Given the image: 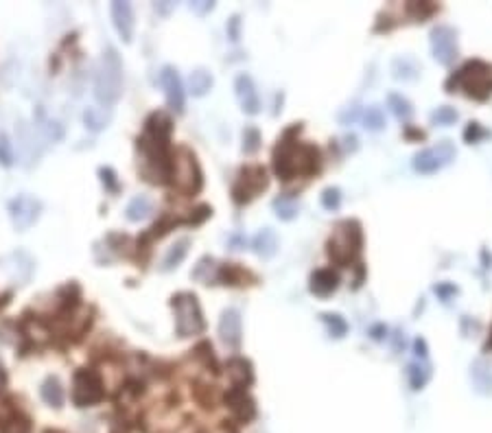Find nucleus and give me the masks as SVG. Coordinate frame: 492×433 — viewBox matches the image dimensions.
<instances>
[{
	"mask_svg": "<svg viewBox=\"0 0 492 433\" xmlns=\"http://www.w3.org/2000/svg\"><path fill=\"white\" fill-rule=\"evenodd\" d=\"M295 133H300V125H293L285 131L274 149V171L280 180H293V177H306L320 169V152L318 147L297 142Z\"/></svg>",
	"mask_w": 492,
	"mask_h": 433,
	"instance_id": "1",
	"label": "nucleus"
},
{
	"mask_svg": "<svg viewBox=\"0 0 492 433\" xmlns=\"http://www.w3.org/2000/svg\"><path fill=\"white\" fill-rule=\"evenodd\" d=\"M446 90H461L475 101H486L492 97V64L482 59H470L446 81Z\"/></svg>",
	"mask_w": 492,
	"mask_h": 433,
	"instance_id": "2",
	"label": "nucleus"
},
{
	"mask_svg": "<svg viewBox=\"0 0 492 433\" xmlns=\"http://www.w3.org/2000/svg\"><path fill=\"white\" fill-rule=\"evenodd\" d=\"M95 95L103 106H114L123 95V64L114 49L103 53L95 74Z\"/></svg>",
	"mask_w": 492,
	"mask_h": 433,
	"instance_id": "3",
	"label": "nucleus"
},
{
	"mask_svg": "<svg viewBox=\"0 0 492 433\" xmlns=\"http://www.w3.org/2000/svg\"><path fill=\"white\" fill-rule=\"evenodd\" d=\"M363 247V232L359 221H341L335 226L331 238H328V256L337 265L348 267Z\"/></svg>",
	"mask_w": 492,
	"mask_h": 433,
	"instance_id": "4",
	"label": "nucleus"
},
{
	"mask_svg": "<svg viewBox=\"0 0 492 433\" xmlns=\"http://www.w3.org/2000/svg\"><path fill=\"white\" fill-rule=\"evenodd\" d=\"M171 182L184 195H195L202 188V171L195 154L186 147H180L171 156Z\"/></svg>",
	"mask_w": 492,
	"mask_h": 433,
	"instance_id": "5",
	"label": "nucleus"
},
{
	"mask_svg": "<svg viewBox=\"0 0 492 433\" xmlns=\"http://www.w3.org/2000/svg\"><path fill=\"white\" fill-rule=\"evenodd\" d=\"M171 307L175 309V328L180 337H195L202 335L206 322L202 316V307L195 293H177L173 295Z\"/></svg>",
	"mask_w": 492,
	"mask_h": 433,
	"instance_id": "6",
	"label": "nucleus"
},
{
	"mask_svg": "<svg viewBox=\"0 0 492 433\" xmlns=\"http://www.w3.org/2000/svg\"><path fill=\"white\" fill-rule=\"evenodd\" d=\"M267 186H270L267 171L261 167V164H252V167H245L241 173H238L236 182L232 186V197L236 204H247L254 197H259Z\"/></svg>",
	"mask_w": 492,
	"mask_h": 433,
	"instance_id": "7",
	"label": "nucleus"
},
{
	"mask_svg": "<svg viewBox=\"0 0 492 433\" xmlns=\"http://www.w3.org/2000/svg\"><path fill=\"white\" fill-rule=\"evenodd\" d=\"M103 383L99 379L97 372L92 370H79L74 375V383H72V400L77 407H90L97 405V402L103 398Z\"/></svg>",
	"mask_w": 492,
	"mask_h": 433,
	"instance_id": "8",
	"label": "nucleus"
},
{
	"mask_svg": "<svg viewBox=\"0 0 492 433\" xmlns=\"http://www.w3.org/2000/svg\"><path fill=\"white\" fill-rule=\"evenodd\" d=\"M453 158H455V147L449 140H444L438 147L425 149V152L416 156L413 169L418 173H436L444 167V164H449Z\"/></svg>",
	"mask_w": 492,
	"mask_h": 433,
	"instance_id": "9",
	"label": "nucleus"
},
{
	"mask_svg": "<svg viewBox=\"0 0 492 433\" xmlns=\"http://www.w3.org/2000/svg\"><path fill=\"white\" fill-rule=\"evenodd\" d=\"M431 51L442 66H451L457 57V33L451 26H436L431 31Z\"/></svg>",
	"mask_w": 492,
	"mask_h": 433,
	"instance_id": "10",
	"label": "nucleus"
},
{
	"mask_svg": "<svg viewBox=\"0 0 492 433\" xmlns=\"http://www.w3.org/2000/svg\"><path fill=\"white\" fill-rule=\"evenodd\" d=\"M40 202L35 197H28V195H18L16 199L9 202V217L13 221L20 232L28 230L35 223V219L40 217Z\"/></svg>",
	"mask_w": 492,
	"mask_h": 433,
	"instance_id": "11",
	"label": "nucleus"
},
{
	"mask_svg": "<svg viewBox=\"0 0 492 433\" xmlns=\"http://www.w3.org/2000/svg\"><path fill=\"white\" fill-rule=\"evenodd\" d=\"M160 83L164 88V95H167V103L175 110V112H184V85H182V79L180 74H177L175 68L171 66H164L162 72H160Z\"/></svg>",
	"mask_w": 492,
	"mask_h": 433,
	"instance_id": "12",
	"label": "nucleus"
},
{
	"mask_svg": "<svg viewBox=\"0 0 492 433\" xmlns=\"http://www.w3.org/2000/svg\"><path fill=\"white\" fill-rule=\"evenodd\" d=\"M219 337L228 348L241 346L243 328H241V316H238V311H234V309L223 311V316L219 320Z\"/></svg>",
	"mask_w": 492,
	"mask_h": 433,
	"instance_id": "13",
	"label": "nucleus"
},
{
	"mask_svg": "<svg viewBox=\"0 0 492 433\" xmlns=\"http://www.w3.org/2000/svg\"><path fill=\"white\" fill-rule=\"evenodd\" d=\"M234 90H236V99L241 103L243 112L247 114H259L261 110V99L256 92V85L252 81L249 74H238L234 81Z\"/></svg>",
	"mask_w": 492,
	"mask_h": 433,
	"instance_id": "14",
	"label": "nucleus"
},
{
	"mask_svg": "<svg viewBox=\"0 0 492 433\" xmlns=\"http://www.w3.org/2000/svg\"><path fill=\"white\" fill-rule=\"evenodd\" d=\"M112 11V22H114V28L118 31L123 42H131L133 38V11H131V5L129 3H123V0H116L110 7Z\"/></svg>",
	"mask_w": 492,
	"mask_h": 433,
	"instance_id": "15",
	"label": "nucleus"
},
{
	"mask_svg": "<svg viewBox=\"0 0 492 433\" xmlns=\"http://www.w3.org/2000/svg\"><path fill=\"white\" fill-rule=\"evenodd\" d=\"M226 402H228L230 411L238 418V420H243V423L252 420V418H254V414H256L254 400H252V398L245 394L243 387H234V390H230L228 396H226Z\"/></svg>",
	"mask_w": 492,
	"mask_h": 433,
	"instance_id": "16",
	"label": "nucleus"
},
{
	"mask_svg": "<svg viewBox=\"0 0 492 433\" xmlns=\"http://www.w3.org/2000/svg\"><path fill=\"white\" fill-rule=\"evenodd\" d=\"M339 287V276L333 272V267H322L315 274L311 276V293H315L320 297L331 295Z\"/></svg>",
	"mask_w": 492,
	"mask_h": 433,
	"instance_id": "17",
	"label": "nucleus"
},
{
	"mask_svg": "<svg viewBox=\"0 0 492 433\" xmlns=\"http://www.w3.org/2000/svg\"><path fill=\"white\" fill-rule=\"evenodd\" d=\"M228 377L232 379L234 387H245L254 381V375H252V366L249 361L241 359V357H236V359H230L228 361Z\"/></svg>",
	"mask_w": 492,
	"mask_h": 433,
	"instance_id": "18",
	"label": "nucleus"
},
{
	"mask_svg": "<svg viewBox=\"0 0 492 433\" xmlns=\"http://www.w3.org/2000/svg\"><path fill=\"white\" fill-rule=\"evenodd\" d=\"M252 247H254V252L259 254L261 259H272L274 254H276V250H278V238H276V234L270 228H265V230H261L254 236Z\"/></svg>",
	"mask_w": 492,
	"mask_h": 433,
	"instance_id": "19",
	"label": "nucleus"
},
{
	"mask_svg": "<svg viewBox=\"0 0 492 433\" xmlns=\"http://www.w3.org/2000/svg\"><path fill=\"white\" fill-rule=\"evenodd\" d=\"M40 394H42V400L51 407L59 409L64 405V387H62V383H59L57 377H49L47 381H44Z\"/></svg>",
	"mask_w": 492,
	"mask_h": 433,
	"instance_id": "20",
	"label": "nucleus"
},
{
	"mask_svg": "<svg viewBox=\"0 0 492 433\" xmlns=\"http://www.w3.org/2000/svg\"><path fill=\"white\" fill-rule=\"evenodd\" d=\"M112 121V112L106 110V108H99V106H92V108H85L83 112V123L90 131H101L106 129Z\"/></svg>",
	"mask_w": 492,
	"mask_h": 433,
	"instance_id": "21",
	"label": "nucleus"
},
{
	"mask_svg": "<svg viewBox=\"0 0 492 433\" xmlns=\"http://www.w3.org/2000/svg\"><path fill=\"white\" fill-rule=\"evenodd\" d=\"M254 280V276L247 274L243 267H238L234 263H228L219 267V274H217V280H221L223 285H245V280Z\"/></svg>",
	"mask_w": 492,
	"mask_h": 433,
	"instance_id": "22",
	"label": "nucleus"
},
{
	"mask_svg": "<svg viewBox=\"0 0 492 433\" xmlns=\"http://www.w3.org/2000/svg\"><path fill=\"white\" fill-rule=\"evenodd\" d=\"M188 245L190 241L188 238H180L175 245H171V250L167 252V256H164V263H162V272H171L175 270L177 265H180L184 259H186V254H188Z\"/></svg>",
	"mask_w": 492,
	"mask_h": 433,
	"instance_id": "23",
	"label": "nucleus"
},
{
	"mask_svg": "<svg viewBox=\"0 0 492 433\" xmlns=\"http://www.w3.org/2000/svg\"><path fill=\"white\" fill-rule=\"evenodd\" d=\"M151 213H154V202L149 199L147 195L133 197L127 206V219L129 221H145Z\"/></svg>",
	"mask_w": 492,
	"mask_h": 433,
	"instance_id": "24",
	"label": "nucleus"
},
{
	"mask_svg": "<svg viewBox=\"0 0 492 433\" xmlns=\"http://www.w3.org/2000/svg\"><path fill=\"white\" fill-rule=\"evenodd\" d=\"M387 106H390V110L394 112V116L398 118V121H409V118L413 116V108H411V103L402 97V95H387Z\"/></svg>",
	"mask_w": 492,
	"mask_h": 433,
	"instance_id": "25",
	"label": "nucleus"
},
{
	"mask_svg": "<svg viewBox=\"0 0 492 433\" xmlns=\"http://www.w3.org/2000/svg\"><path fill=\"white\" fill-rule=\"evenodd\" d=\"M217 274H219V267L215 265V261L211 256H204L197 267L192 270V278L204 282V285H211L213 280H217Z\"/></svg>",
	"mask_w": 492,
	"mask_h": 433,
	"instance_id": "26",
	"label": "nucleus"
},
{
	"mask_svg": "<svg viewBox=\"0 0 492 433\" xmlns=\"http://www.w3.org/2000/svg\"><path fill=\"white\" fill-rule=\"evenodd\" d=\"M188 85H190V92L195 95V97H204V95L213 88V77H211V72H206V70H202V68L195 70V72H190Z\"/></svg>",
	"mask_w": 492,
	"mask_h": 433,
	"instance_id": "27",
	"label": "nucleus"
},
{
	"mask_svg": "<svg viewBox=\"0 0 492 433\" xmlns=\"http://www.w3.org/2000/svg\"><path fill=\"white\" fill-rule=\"evenodd\" d=\"M407 377H409V383L413 390H423L427 385L429 377H431V370L427 366H420V363H409L407 368Z\"/></svg>",
	"mask_w": 492,
	"mask_h": 433,
	"instance_id": "28",
	"label": "nucleus"
},
{
	"mask_svg": "<svg viewBox=\"0 0 492 433\" xmlns=\"http://www.w3.org/2000/svg\"><path fill=\"white\" fill-rule=\"evenodd\" d=\"M322 320H324V324L328 326V331H331L333 337L339 339V337H344V335L348 333V324H346V320L341 318V316H337V313H324Z\"/></svg>",
	"mask_w": 492,
	"mask_h": 433,
	"instance_id": "29",
	"label": "nucleus"
},
{
	"mask_svg": "<svg viewBox=\"0 0 492 433\" xmlns=\"http://www.w3.org/2000/svg\"><path fill=\"white\" fill-rule=\"evenodd\" d=\"M392 70H394V77L396 79H413L416 72H418L416 64L411 62V59H407V57L396 59V62L392 64Z\"/></svg>",
	"mask_w": 492,
	"mask_h": 433,
	"instance_id": "30",
	"label": "nucleus"
},
{
	"mask_svg": "<svg viewBox=\"0 0 492 433\" xmlns=\"http://www.w3.org/2000/svg\"><path fill=\"white\" fill-rule=\"evenodd\" d=\"M363 123H366V129H370V131L383 129V127H385V116H383L381 108H377V106L368 108V110H366V116H363Z\"/></svg>",
	"mask_w": 492,
	"mask_h": 433,
	"instance_id": "31",
	"label": "nucleus"
},
{
	"mask_svg": "<svg viewBox=\"0 0 492 433\" xmlns=\"http://www.w3.org/2000/svg\"><path fill=\"white\" fill-rule=\"evenodd\" d=\"M457 121V112L449 106L438 108L434 114H431V123L434 125H453Z\"/></svg>",
	"mask_w": 492,
	"mask_h": 433,
	"instance_id": "32",
	"label": "nucleus"
},
{
	"mask_svg": "<svg viewBox=\"0 0 492 433\" xmlns=\"http://www.w3.org/2000/svg\"><path fill=\"white\" fill-rule=\"evenodd\" d=\"M274 208H276V215L280 219H293L295 213H297V206L293 199H287V197H280L274 202Z\"/></svg>",
	"mask_w": 492,
	"mask_h": 433,
	"instance_id": "33",
	"label": "nucleus"
},
{
	"mask_svg": "<svg viewBox=\"0 0 492 433\" xmlns=\"http://www.w3.org/2000/svg\"><path fill=\"white\" fill-rule=\"evenodd\" d=\"M3 433H31V425H28L26 418L13 416L3 425Z\"/></svg>",
	"mask_w": 492,
	"mask_h": 433,
	"instance_id": "34",
	"label": "nucleus"
},
{
	"mask_svg": "<svg viewBox=\"0 0 492 433\" xmlns=\"http://www.w3.org/2000/svg\"><path fill=\"white\" fill-rule=\"evenodd\" d=\"M259 147H261V133H259V129L247 127L243 131V152L245 154H254V152H259Z\"/></svg>",
	"mask_w": 492,
	"mask_h": 433,
	"instance_id": "35",
	"label": "nucleus"
},
{
	"mask_svg": "<svg viewBox=\"0 0 492 433\" xmlns=\"http://www.w3.org/2000/svg\"><path fill=\"white\" fill-rule=\"evenodd\" d=\"M341 204V193L339 188H326L322 193V206L326 208V211H337Z\"/></svg>",
	"mask_w": 492,
	"mask_h": 433,
	"instance_id": "36",
	"label": "nucleus"
},
{
	"mask_svg": "<svg viewBox=\"0 0 492 433\" xmlns=\"http://www.w3.org/2000/svg\"><path fill=\"white\" fill-rule=\"evenodd\" d=\"M407 11L416 20H423V18H429L431 13L436 11V5H429V3H409L407 5Z\"/></svg>",
	"mask_w": 492,
	"mask_h": 433,
	"instance_id": "37",
	"label": "nucleus"
},
{
	"mask_svg": "<svg viewBox=\"0 0 492 433\" xmlns=\"http://www.w3.org/2000/svg\"><path fill=\"white\" fill-rule=\"evenodd\" d=\"M488 136V131L479 125V123H468V127L464 129V138H466V142H479L482 138H486Z\"/></svg>",
	"mask_w": 492,
	"mask_h": 433,
	"instance_id": "38",
	"label": "nucleus"
},
{
	"mask_svg": "<svg viewBox=\"0 0 492 433\" xmlns=\"http://www.w3.org/2000/svg\"><path fill=\"white\" fill-rule=\"evenodd\" d=\"M0 164H3V167H11L13 164V149L5 133L0 136Z\"/></svg>",
	"mask_w": 492,
	"mask_h": 433,
	"instance_id": "39",
	"label": "nucleus"
},
{
	"mask_svg": "<svg viewBox=\"0 0 492 433\" xmlns=\"http://www.w3.org/2000/svg\"><path fill=\"white\" fill-rule=\"evenodd\" d=\"M42 129H44V133H47V138L49 140H59L62 138V127H59V123H53V121H47L42 125Z\"/></svg>",
	"mask_w": 492,
	"mask_h": 433,
	"instance_id": "40",
	"label": "nucleus"
},
{
	"mask_svg": "<svg viewBox=\"0 0 492 433\" xmlns=\"http://www.w3.org/2000/svg\"><path fill=\"white\" fill-rule=\"evenodd\" d=\"M101 177H103V184H108L110 190H116L118 184H116V175L112 169H101Z\"/></svg>",
	"mask_w": 492,
	"mask_h": 433,
	"instance_id": "41",
	"label": "nucleus"
},
{
	"mask_svg": "<svg viewBox=\"0 0 492 433\" xmlns=\"http://www.w3.org/2000/svg\"><path fill=\"white\" fill-rule=\"evenodd\" d=\"M413 350H416V354L420 357V359H427V341L423 337H418L413 341Z\"/></svg>",
	"mask_w": 492,
	"mask_h": 433,
	"instance_id": "42",
	"label": "nucleus"
},
{
	"mask_svg": "<svg viewBox=\"0 0 492 433\" xmlns=\"http://www.w3.org/2000/svg\"><path fill=\"white\" fill-rule=\"evenodd\" d=\"M213 7H215L213 3H204V0H202V3H190V9L197 11V13H206V11H211Z\"/></svg>",
	"mask_w": 492,
	"mask_h": 433,
	"instance_id": "43",
	"label": "nucleus"
},
{
	"mask_svg": "<svg viewBox=\"0 0 492 433\" xmlns=\"http://www.w3.org/2000/svg\"><path fill=\"white\" fill-rule=\"evenodd\" d=\"M457 289L455 287H444V285H440V287H436V293H440L442 297H446L449 293H455Z\"/></svg>",
	"mask_w": 492,
	"mask_h": 433,
	"instance_id": "44",
	"label": "nucleus"
},
{
	"mask_svg": "<svg viewBox=\"0 0 492 433\" xmlns=\"http://www.w3.org/2000/svg\"><path fill=\"white\" fill-rule=\"evenodd\" d=\"M238 18H232V24H230V33H232V40H238Z\"/></svg>",
	"mask_w": 492,
	"mask_h": 433,
	"instance_id": "45",
	"label": "nucleus"
},
{
	"mask_svg": "<svg viewBox=\"0 0 492 433\" xmlns=\"http://www.w3.org/2000/svg\"><path fill=\"white\" fill-rule=\"evenodd\" d=\"M171 7H173V3H167V5H156V9H158L160 13H167Z\"/></svg>",
	"mask_w": 492,
	"mask_h": 433,
	"instance_id": "46",
	"label": "nucleus"
},
{
	"mask_svg": "<svg viewBox=\"0 0 492 433\" xmlns=\"http://www.w3.org/2000/svg\"><path fill=\"white\" fill-rule=\"evenodd\" d=\"M5 385V372H3V366H0V390H3Z\"/></svg>",
	"mask_w": 492,
	"mask_h": 433,
	"instance_id": "47",
	"label": "nucleus"
},
{
	"mask_svg": "<svg viewBox=\"0 0 492 433\" xmlns=\"http://www.w3.org/2000/svg\"><path fill=\"white\" fill-rule=\"evenodd\" d=\"M488 348H492V333H490V339H488Z\"/></svg>",
	"mask_w": 492,
	"mask_h": 433,
	"instance_id": "48",
	"label": "nucleus"
},
{
	"mask_svg": "<svg viewBox=\"0 0 492 433\" xmlns=\"http://www.w3.org/2000/svg\"><path fill=\"white\" fill-rule=\"evenodd\" d=\"M47 433H62V431H47Z\"/></svg>",
	"mask_w": 492,
	"mask_h": 433,
	"instance_id": "49",
	"label": "nucleus"
}]
</instances>
